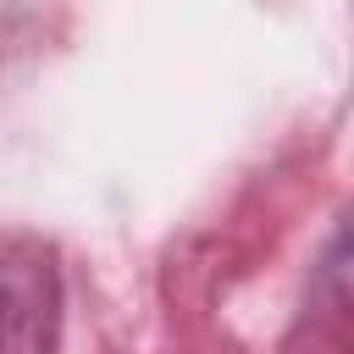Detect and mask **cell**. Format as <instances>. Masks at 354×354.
<instances>
[{"mask_svg":"<svg viewBox=\"0 0 354 354\" xmlns=\"http://www.w3.org/2000/svg\"><path fill=\"white\" fill-rule=\"evenodd\" d=\"M61 271L55 249L28 232H0V354H55Z\"/></svg>","mask_w":354,"mask_h":354,"instance_id":"cell-1","label":"cell"}]
</instances>
